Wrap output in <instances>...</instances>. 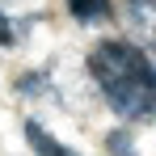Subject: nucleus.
Returning <instances> with one entry per match:
<instances>
[{
    "label": "nucleus",
    "instance_id": "f257e3e1",
    "mask_svg": "<svg viewBox=\"0 0 156 156\" xmlns=\"http://www.w3.org/2000/svg\"><path fill=\"white\" fill-rule=\"evenodd\" d=\"M93 89L122 122H156V59L131 38H101L84 59Z\"/></svg>",
    "mask_w": 156,
    "mask_h": 156
},
{
    "label": "nucleus",
    "instance_id": "f03ea898",
    "mask_svg": "<svg viewBox=\"0 0 156 156\" xmlns=\"http://www.w3.org/2000/svg\"><path fill=\"white\" fill-rule=\"evenodd\" d=\"M122 21L135 38H144V42H152L156 47V0H122Z\"/></svg>",
    "mask_w": 156,
    "mask_h": 156
},
{
    "label": "nucleus",
    "instance_id": "7ed1b4c3",
    "mask_svg": "<svg viewBox=\"0 0 156 156\" xmlns=\"http://www.w3.org/2000/svg\"><path fill=\"white\" fill-rule=\"evenodd\" d=\"M26 144L34 148V156H80L76 148H68V144H59L51 131L42 127V122H34V118H26Z\"/></svg>",
    "mask_w": 156,
    "mask_h": 156
},
{
    "label": "nucleus",
    "instance_id": "20e7f679",
    "mask_svg": "<svg viewBox=\"0 0 156 156\" xmlns=\"http://www.w3.org/2000/svg\"><path fill=\"white\" fill-rule=\"evenodd\" d=\"M68 13L76 17L80 26H101L105 17L114 13V4L110 0H68Z\"/></svg>",
    "mask_w": 156,
    "mask_h": 156
},
{
    "label": "nucleus",
    "instance_id": "39448f33",
    "mask_svg": "<svg viewBox=\"0 0 156 156\" xmlns=\"http://www.w3.org/2000/svg\"><path fill=\"white\" fill-rule=\"evenodd\" d=\"M105 148L114 156H139V148H135V139H131V127L114 131V135H105Z\"/></svg>",
    "mask_w": 156,
    "mask_h": 156
},
{
    "label": "nucleus",
    "instance_id": "423d86ee",
    "mask_svg": "<svg viewBox=\"0 0 156 156\" xmlns=\"http://www.w3.org/2000/svg\"><path fill=\"white\" fill-rule=\"evenodd\" d=\"M152 55H156V47H152Z\"/></svg>",
    "mask_w": 156,
    "mask_h": 156
}]
</instances>
